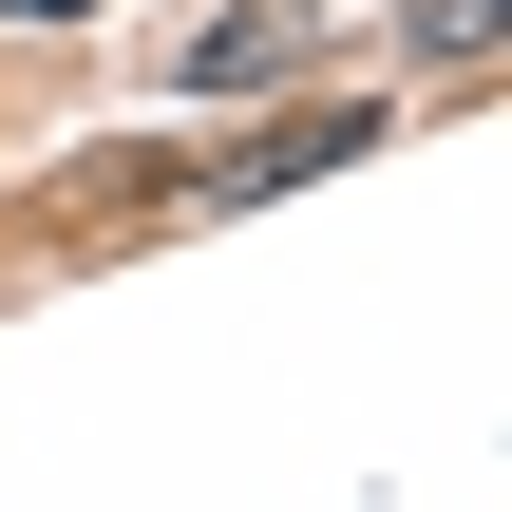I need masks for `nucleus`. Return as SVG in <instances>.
<instances>
[{"label":"nucleus","instance_id":"nucleus-1","mask_svg":"<svg viewBox=\"0 0 512 512\" xmlns=\"http://www.w3.org/2000/svg\"><path fill=\"white\" fill-rule=\"evenodd\" d=\"M380 133H399L380 95H304V114H266V133H247V152H228L209 190L247 209V190H304V171H342V152H380Z\"/></svg>","mask_w":512,"mask_h":512},{"label":"nucleus","instance_id":"nucleus-2","mask_svg":"<svg viewBox=\"0 0 512 512\" xmlns=\"http://www.w3.org/2000/svg\"><path fill=\"white\" fill-rule=\"evenodd\" d=\"M171 76H190V95H266V76H304V19H285V0H228V19L171 38Z\"/></svg>","mask_w":512,"mask_h":512},{"label":"nucleus","instance_id":"nucleus-3","mask_svg":"<svg viewBox=\"0 0 512 512\" xmlns=\"http://www.w3.org/2000/svg\"><path fill=\"white\" fill-rule=\"evenodd\" d=\"M494 38H512V0H437V19H418V57H437V76H494Z\"/></svg>","mask_w":512,"mask_h":512},{"label":"nucleus","instance_id":"nucleus-4","mask_svg":"<svg viewBox=\"0 0 512 512\" xmlns=\"http://www.w3.org/2000/svg\"><path fill=\"white\" fill-rule=\"evenodd\" d=\"M0 19H95V0H0Z\"/></svg>","mask_w":512,"mask_h":512}]
</instances>
